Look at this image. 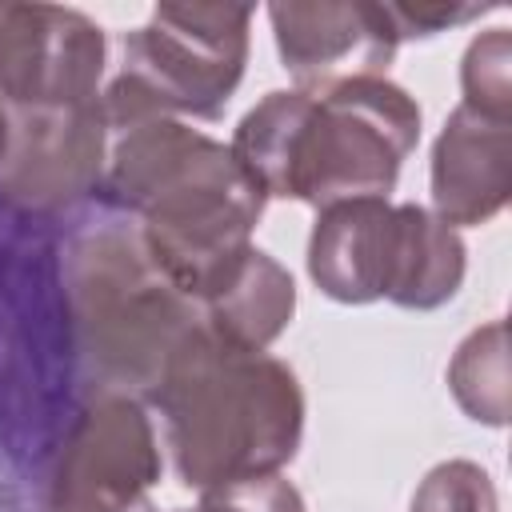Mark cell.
<instances>
[{
    "mask_svg": "<svg viewBox=\"0 0 512 512\" xmlns=\"http://www.w3.org/2000/svg\"><path fill=\"white\" fill-rule=\"evenodd\" d=\"M248 4H156L124 36V64L100 92L108 132L168 116L216 120L244 80Z\"/></svg>",
    "mask_w": 512,
    "mask_h": 512,
    "instance_id": "5",
    "label": "cell"
},
{
    "mask_svg": "<svg viewBox=\"0 0 512 512\" xmlns=\"http://www.w3.org/2000/svg\"><path fill=\"white\" fill-rule=\"evenodd\" d=\"M448 392L476 424H508V324L488 320L468 332L448 360Z\"/></svg>",
    "mask_w": 512,
    "mask_h": 512,
    "instance_id": "14",
    "label": "cell"
},
{
    "mask_svg": "<svg viewBox=\"0 0 512 512\" xmlns=\"http://www.w3.org/2000/svg\"><path fill=\"white\" fill-rule=\"evenodd\" d=\"M104 28L64 4H0V104L72 108L100 100Z\"/></svg>",
    "mask_w": 512,
    "mask_h": 512,
    "instance_id": "8",
    "label": "cell"
},
{
    "mask_svg": "<svg viewBox=\"0 0 512 512\" xmlns=\"http://www.w3.org/2000/svg\"><path fill=\"white\" fill-rule=\"evenodd\" d=\"M268 24L300 92L384 76L400 48L388 8L364 0H280L268 4Z\"/></svg>",
    "mask_w": 512,
    "mask_h": 512,
    "instance_id": "9",
    "label": "cell"
},
{
    "mask_svg": "<svg viewBox=\"0 0 512 512\" xmlns=\"http://www.w3.org/2000/svg\"><path fill=\"white\" fill-rule=\"evenodd\" d=\"M64 308L96 392L152 400L176 352L204 328L132 224H96L64 248Z\"/></svg>",
    "mask_w": 512,
    "mask_h": 512,
    "instance_id": "4",
    "label": "cell"
},
{
    "mask_svg": "<svg viewBox=\"0 0 512 512\" xmlns=\"http://www.w3.org/2000/svg\"><path fill=\"white\" fill-rule=\"evenodd\" d=\"M104 192L140 216L148 256L196 304L252 248L268 204L224 140L168 116L116 132Z\"/></svg>",
    "mask_w": 512,
    "mask_h": 512,
    "instance_id": "1",
    "label": "cell"
},
{
    "mask_svg": "<svg viewBox=\"0 0 512 512\" xmlns=\"http://www.w3.org/2000/svg\"><path fill=\"white\" fill-rule=\"evenodd\" d=\"M416 140L420 104L408 88L364 76L324 92H268L240 116L228 148L268 200H300L320 212L388 196Z\"/></svg>",
    "mask_w": 512,
    "mask_h": 512,
    "instance_id": "2",
    "label": "cell"
},
{
    "mask_svg": "<svg viewBox=\"0 0 512 512\" xmlns=\"http://www.w3.org/2000/svg\"><path fill=\"white\" fill-rule=\"evenodd\" d=\"M460 92L464 108L492 116V120H512V32L508 28H488L480 32L464 60H460Z\"/></svg>",
    "mask_w": 512,
    "mask_h": 512,
    "instance_id": "15",
    "label": "cell"
},
{
    "mask_svg": "<svg viewBox=\"0 0 512 512\" xmlns=\"http://www.w3.org/2000/svg\"><path fill=\"white\" fill-rule=\"evenodd\" d=\"M196 512H308V508L300 488L284 472H264L204 488Z\"/></svg>",
    "mask_w": 512,
    "mask_h": 512,
    "instance_id": "17",
    "label": "cell"
},
{
    "mask_svg": "<svg viewBox=\"0 0 512 512\" xmlns=\"http://www.w3.org/2000/svg\"><path fill=\"white\" fill-rule=\"evenodd\" d=\"M296 316V280L264 248H248L236 268L200 300L204 332L236 352H268Z\"/></svg>",
    "mask_w": 512,
    "mask_h": 512,
    "instance_id": "12",
    "label": "cell"
},
{
    "mask_svg": "<svg viewBox=\"0 0 512 512\" xmlns=\"http://www.w3.org/2000/svg\"><path fill=\"white\" fill-rule=\"evenodd\" d=\"M384 8H388V20L400 40L432 36V32H444V28H456V24H468V20H480L484 12H492V4H440V0L384 4Z\"/></svg>",
    "mask_w": 512,
    "mask_h": 512,
    "instance_id": "18",
    "label": "cell"
},
{
    "mask_svg": "<svg viewBox=\"0 0 512 512\" xmlns=\"http://www.w3.org/2000/svg\"><path fill=\"white\" fill-rule=\"evenodd\" d=\"M468 272V248L456 228H448L432 208L396 204V256L388 296L400 308H440L448 304Z\"/></svg>",
    "mask_w": 512,
    "mask_h": 512,
    "instance_id": "13",
    "label": "cell"
},
{
    "mask_svg": "<svg viewBox=\"0 0 512 512\" xmlns=\"http://www.w3.org/2000/svg\"><path fill=\"white\" fill-rule=\"evenodd\" d=\"M152 404L180 484L204 492L228 480L284 472L304 436V388L268 352H236L204 328L176 352Z\"/></svg>",
    "mask_w": 512,
    "mask_h": 512,
    "instance_id": "3",
    "label": "cell"
},
{
    "mask_svg": "<svg viewBox=\"0 0 512 512\" xmlns=\"http://www.w3.org/2000/svg\"><path fill=\"white\" fill-rule=\"evenodd\" d=\"M396 256V204L388 196L340 200L316 212L308 232V276L340 304H372L388 296Z\"/></svg>",
    "mask_w": 512,
    "mask_h": 512,
    "instance_id": "11",
    "label": "cell"
},
{
    "mask_svg": "<svg viewBox=\"0 0 512 512\" xmlns=\"http://www.w3.org/2000/svg\"><path fill=\"white\" fill-rule=\"evenodd\" d=\"M432 212L448 228L488 224L512 196V120L456 104L432 144Z\"/></svg>",
    "mask_w": 512,
    "mask_h": 512,
    "instance_id": "10",
    "label": "cell"
},
{
    "mask_svg": "<svg viewBox=\"0 0 512 512\" xmlns=\"http://www.w3.org/2000/svg\"><path fill=\"white\" fill-rule=\"evenodd\" d=\"M408 512H500L496 484L476 460H444L416 484Z\"/></svg>",
    "mask_w": 512,
    "mask_h": 512,
    "instance_id": "16",
    "label": "cell"
},
{
    "mask_svg": "<svg viewBox=\"0 0 512 512\" xmlns=\"http://www.w3.org/2000/svg\"><path fill=\"white\" fill-rule=\"evenodd\" d=\"M160 444L140 400L96 392L72 420L52 476L48 512H152Z\"/></svg>",
    "mask_w": 512,
    "mask_h": 512,
    "instance_id": "6",
    "label": "cell"
},
{
    "mask_svg": "<svg viewBox=\"0 0 512 512\" xmlns=\"http://www.w3.org/2000/svg\"><path fill=\"white\" fill-rule=\"evenodd\" d=\"M176 512H196V508H176Z\"/></svg>",
    "mask_w": 512,
    "mask_h": 512,
    "instance_id": "19",
    "label": "cell"
},
{
    "mask_svg": "<svg viewBox=\"0 0 512 512\" xmlns=\"http://www.w3.org/2000/svg\"><path fill=\"white\" fill-rule=\"evenodd\" d=\"M112 132L100 100L72 108L0 104V196L20 212H60L104 184Z\"/></svg>",
    "mask_w": 512,
    "mask_h": 512,
    "instance_id": "7",
    "label": "cell"
}]
</instances>
